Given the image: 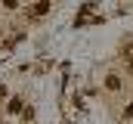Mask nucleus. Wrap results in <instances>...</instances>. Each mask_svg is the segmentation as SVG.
Listing matches in <instances>:
<instances>
[{
  "label": "nucleus",
  "mask_w": 133,
  "mask_h": 124,
  "mask_svg": "<svg viewBox=\"0 0 133 124\" xmlns=\"http://www.w3.org/2000/svg\"><path fill=\"white\" fill-rule=\"evenodd\" d=\"M105 84H108V90H121V81H118L115 75H108V78H105Z\"/></svg>",
  "instance_id": "obj_1"
},
{
  "label": "nucleus",
  "mask_w": 133,
  "mask_h": 124,
  "mask_svg": "<svg viewBox=\"0 0 133 124\" xmlns=\"http://www.w3.org/2000/svg\"><path fill=\"white\" fill-rule=\"evenodd\" d=\"M124 65H127V71L133 75V53H127V50H124Z\"/></svg>",
  "instance_id": "obj_2"
},
{
  "label": "nucleus",
  "mask_w": 133,
  "mask_h": 124,
  "mask_svg": "<svg viewBox=\"0 0 133 124\" xmlns=\"http://www.w3.org/2000/svg\"><path fill=\"white\" fill-rule=\"evenodd\" d=\"M124 115H127V118H133V102L127 106V109H124Z\"/></svg>",
  "instance_id": "obj_3"
}]
</instances>
